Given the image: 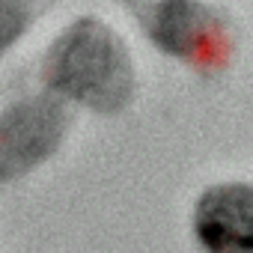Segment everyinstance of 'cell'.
<instances>
[{
    "label": "cell",
    "mask_w": 253,
    "mask_h": 253,
    "mask_svg": "<svg viewBox=\"0 0 253 253\" xmlns=\"http://www.w3.org/2000/svg\"><path fill=\"white\" fill-rule=\"evenodd\" d=\"M45 81L57 95L98 113H116L134 95V63L110 27L98 18H81L51 45Z\"/></svg>",
    "instance_id": "6da1fadb"
},
{
    "label": "cell",
    "mask_w": 253,
    "mask_h": 253,
    "mask_svg": "<svg viewBox=\"0 0 253 253\" xmlns=\"http://www.w3.org/2000/svg\"><path fill=\"white\" fill-rule=\"evenodd\" d=\"M143 24L155 45L203 69L220 66L232 51L229 24L200 0H155Z\"/></svg>",
    "instance_id": "7a4b0ae2"
},
{
    "label": "cell",
    "mask_w": 253,
    "mask_h": 253,
    "mask_svg": "<svg viewBox=\"0 0 253 253\" xmlns=\"http://www.w3.org/2000/svg\"><path fill=\"white\" fill-rule=\"evenodd\" d=\"M69 110L57 98H24L0 113V182L42 164L66 137Z\"/></svg>",
    "instance_id": "3957f363"
},
{
    "label": "cell",
    "mask_w": 253,
    "mask_h": 253,
    "mask_svg": "<svg viewBox=\"0 0 253 253\" xmlns=\"http://www.w3.org/2000/svg\"><path fill=\"white\" fill-rule=\"evenodd\" d=\"M194 232L206 253H253V185L206 188L194 206Z\"/></svg>",
    "instance_id": "277c9868"
},
{
    "label": "cell",
    "mask_w": 253,
    "mask_h": 253,
    "mask_svg": "<svg viewBox=\"0 0 253 253\" xmlns=\"http://www.w3.org/2000/svg\"><path fill=\"white\" fill-rule=\"evenodd\" d=\"M39 9V0H0V54L30 27Z\"/></svg>",
    "instance_id": "5b68a950"
}]
</instances>
